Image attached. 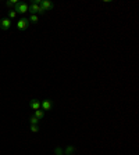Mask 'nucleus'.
Wrapping results in <instances>:
<instances>
[{
    "label": "nucleus",
    "mask_w": 139,
    "mask_h": 155,
    "mask_svg": "<svg viewBox=\"0 0 139 155\" xmlns=\"http://www.w3.org/2000/svg\"><path fill=\"white\" fill-rule=\"evenodd\" d=\"M28 11L31 12V14H33V15H36V14H45V10L42 7H40V4H36L32 1L31 6H29V8H28Z\"/></svg>",
    "instance_id": "nucleus-1"
},
{
    "label": "nucleus",
    "mask_w": 139,
    "mask_h": 155,
    "mask_svg": "<svg viewBox=\"0 0 139 155\" xmlns=\"http://www.w3.org/2000/svg\"><path fill=\"white\" fill-rule=\"evenodd\" d=\"M14 11L16 12H20V14H25V12H28V8H29V6H28L25 1H18V3L14 6Z\"/></svg>",
    "instance_id": "nucleus-2"
},
{
    "label": "nucleus",
    "mask_w": 139,
    "mask_h": 155,
    "mask_svg": "<svg viewBox=\"0 0 139 155\" xmlns=\"http://www.w3.org/2000/svg\"><path fill=\"white\" fill-rule=\"evenodd\" d=\"M28 25H29L28 18H21V20L17 22V28L20 29V31H25V29L28 28Z\"/></svg>",
    "instance_id": "nucleus-3"
},
{
    "label": "nucleus",
    "mask_w": 139,
    "mask_h": 155,
    "mask_svg": "<svg viewBox=\"0 0 139 155\" xmlns=\"http://www.w3.org/2000/svg\"><path fill=\"white\" fill-rule=\"evenodd\" d=\"M11 26V21L10 18H3V20L0 21V29H3V31H8Z\"/></svg>",
    "instance_id": "nucleus-4"
},
{
    "label": "nucleus",
    "mask_w": 139,
    "mask_h": 155,
    "mask_svg": "<svg viewBox=\"0 0 139 155\" xmlns=\"http://www.w3.org/2000/svg\"><path fill=\"white\" fill-rule=\"evenodd\" d=\"M40 107L43 108L45 111H50V109H52V101H50V100H43V101H42V103H40Z\"/></svg>",
    "instance_id": "nucleus-5"
},
{
    "label": "nucleus",
    "mask_w": 139,
    "mask_h": 155,
    "mask_svg": "<svg viewBox=\"0 0 139 155\" xmlns=\"http://www.w3.org/2000/svg\"><path fill=\"white\" fill-rule=\"evenodd\" d=\"M40 7L43 8L45 11H49V10H52L53 8V4L49 1V0H42V3H40Z\"/></svg>",
    "instance_id": "nucleus-6"
},
{
    "label": "nucleus",
    "mask_w": 139,
    "mask_h": 155,
    "mask_svg": "<svg viewBox=\"0 0 139 155\" xmlns=\"http://www.w3.org/2000/svg\"><path fill=\"white\" fill-rule=\"evenodd\" d=\"M29 107H31L33 111L40 109V101H39V100H35V98L31 100V101H29Z\"/></svg>",
    "instance_id": "nucleus-7"
},
{
    "label": "nucleus",
    "mask_w": 139,
    "mask_h": 155,
    "mask_svg": "<svg viewBox=\"0 0 139 155\" xmlns=\"http://www.w3.org/2000/svg\"><path fill=\"white\" fill-rule=\"evenodd\" d=\"M33 116H36L38 119H42V118H43V116H45V112L42 111V109H36V111H35V114H33Z\"/></svg>",
    "instance_id": "nucleus-8"
},
{
    "label": "nucleus",
    "mask_w": 139,
    "mask_h": 155,
    "mask_svg": "<svg viewBox=\"0 0 139 155\" xmlns=\"http://www.w3.org/2000/svg\"><path fill=\"white\" fill-rule=\"evenodd\" d=\"M28 21H29V22H32V24H36V22L39 21V18H38V15H33V14H31V15H29V18H28Z\"/></svg>",
    "instance_id": "nucleus-9"
},
{
    "label": "nucleus",
    "mask_w": 139,
    "mask_h": 155,
    "mask_svg": "<svg viewBox=\"0 0 139 155\" xmlns=\"http://www.w3.org/2000/svg\"><path fill=\"white\" fill-rule=\"evenodd\" d=\"M29 122H31V125H38L40 122V119H38V118H36V116H33L32 115L31 118H29Z\"/></svg>",
    "instance_id": "nucleus-10"
},
{
    "label": "nucleus",
    "mask_w": 139,
    "mask_h": 155,
    "mask_svg": "<svg viewBox=\"0 0 139 155\" xmlns=\"http://www.w3.org/2000/svg\"><path fill=\"white\" fill-rule=\"evenodd\" d=\"M17 3H18V0H8V1H6V6L7 7H14Z\"/></svg>",
    "instance_id": "nucleus-11"
},
{
    "label": "nucleus",
    "mask_w": 139,
    "mask_h": 155,
    "mask_svg": "<svg viewBox=\"0 0 139 155\" xmlns=\"http://www.w3.org/2000/svg\"><path fill=\"white\" fill-rule=\"evenodd\" d=\"M31 131H33V133L39 131V127H38V125H31Z\"/></svg>",
    "instance_id": "nucleus-12"
},
{
    "label": "nucleus",
    "mask_w": 139,
    "mask_h": 155,
    "mask_svg": "<svg viewBox=\"0 0 139 155\" xmlns=\"http://www.w3.org/2000/svg\"><path fill=\"white\" fill-rule=\"evenodd\" d=\"M16 17H17V12L13 10V11L8 12V17H7V18H16Z\"/></svg>",
    "instance_id": "nucleus-13"
},
{
    "label": "nucleus",
    "mask_w": 139,
    "mask_h": 155,
    "mask_svg": "<svg viewBox=\"0 0 139 155\" xmlns=\"http://www.w3.org/2000/svg\"><path fill=\"white\" fill-rule=\"evenodd\" d=\"M56 154L57 155H65L63 151H61V148H56Z\"/></svg>",
    "instance_id": "nucleus-14"
}]
</instances>
